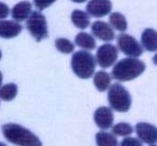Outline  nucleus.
I'll list each match as a JSON object with an SVG mask.
<instances>
[{
  "label": "nucleus",
  "mask_w": 157,
  "mask_h": 146,
  "mask_svg": "<svg viewBox=\"0 0 157 146\" xmlns=\"http://www.w3.org/2000/svg\"><path fill=\"white\" fill-rule=\"evenodd\" d=\"M146 70L144 61L136 58H127L121 60L113 65L112 77L120 82L131 81L139 77Z\"/></svg>",
  "instance_id": "f257e3e1"
},
{
  "label": "nucleus",
  "mask_w": 157,
  "mask_h": 146,
  "mask_svg": "<svg viewBox=\"0 0 157 146\" xmlns=\"http://www.w3.org/2000/svg\"><path fill=\"white\" fill-rule=\"evenodd\" d=\"M2 132L6 140L17 146H42L39 138L24 126L15 123L5 124Z\"/></svg>",
  "instance_id": "f03ea898"
},
{
  "label": "nucleus",
  "mask_w": 157,
  "mask_h": 146,
  "mask_svg": "<svg viewBox=\"0 0 157 146\" xmlns=\"http://www.w3.org/2000/svg\"><path fill=\"white\" fill-rule=\"evenodd\" d=\"M96 65V58L88 51L81 50L75 52L71 60L74 73L81 79H90L94 75Z\"/></svg>",
  "instance_id": "7ed1b4c3"
},
{
  "label": "nucleus",
  "mask_w": 157,
  "mask_h": 146,
  "mask_svg": "<svg viewBox=\"0 0 157 146\" xmlns=\"http://www.w3.org/2000/svg\"><path fill=\"white\" fill-rule=\"evenodd\" d=\"M107 99L110 108L118 113L128 112L132 105V98L130 93L119 83L110 86L107 93Z\"/></svg>",
  "instance_id": "20e7f679"
},
{
  "label": "nucleus",
  "mask_w": 157,
  "mask_h": 146,
  "mask_svg": "<svg viewBox=\"0 0 157 146\" xmlns=\"http://www.w3.org/2000/svg\"><path fill=\"white\" fill-rule=\"evenodd\" d=\"M26 28L36 41H42L48 36L45 16L39 12L34 11L26 21Z\"/></svg>",
  "instance_id": "39448f33"
},
{
  "label": "nucleus",
  "mask_w": 157,
  "mask_h": 146,
  "mask_svg": "<svg viewBox=\"0 0 157 146\" xmlns=\"http://www.w3.org/2000/svg\"><path fill=\"white\" fill-rule=\"evenodd\" d=\"M117 47L122 53L130 58H139L144 54V47L132 35L120 34L117 38Z\"/></svg>",
  "instance_id": "423d86ee"
},
{
  "label": "nucleus",
  "mask_w": 157,
  "mask_h": 146,
  "mask_svg": "<svg viewBox=\"0 0 157 146\" xmlns=\"http://www.w3.org/2000/svg\"><path fill=\"white\" fill-rule=\"evenodd\" d=\"M95 58L100 67L104 69L109 68L116 64L118 58V48L110 43L102 44L98 47Z\"/></svg>",
  "instance_id": "0eeeda50"
},
{
  "label": "nucleus",
  "mask_w": 157,
  "mask_h": 146,
  "mask_svg": "<svg viewBox=\"0 0 157 146\" xmlns=\"http://www.w3.org/2000/svg\"><path fill=\"white\" fill-rule=\"evenodd\" d=\"M136 136L142 142L153 145L157 142V128L148 122H139L135 127Z\"/></svg>",
  "instance_id": "6e6552de"
},
{
  "label": "nucleus",
  "mask_w": 157,
  "mask_h": 146,
  "mask_svg": "<svg viewBox=\"0 0 157 146\" xmlns=\"http://www.w3.org/2000/svg\"><path fill=\"white\" fill-rule=\"evenodd\" d=\"M87 12L94 18H102L109 15L112 10L110 0H90L86 6Z\"/></svg>",
  "instance_id": "1a4fd4ad"
},
{
  "label": "nucleus",
  "mask_w": 157,
  "mask_h": 146,
  "mask_svg": "<svg viewBox=\"0 0 157 146\" xmlns=\"http://www.w3.org/2000/svg\"><path fill=\"white\" fill-rule=\"evenodd\" d=\"M94 36L101 41L110 42L115 39V32L110 24L104 21H95L91 24Z\"/></svg>",
  "instance_id": "9d476101"
},
{
  "label": "nucleus",
  "mask_w": 157,
  "mask_h": 146,
  "mask_svg": "<svg viewBox=\"0 0 157 146\" xmlns=\"http://www.w3.org/2000/svg\"><path fill=\"white\" fill-rule=\"evenodd\" d=\"M95 124L102 130H107L113 126L114 117L111 108L101 107L96 110L94 114Z\"/></svg>",
  "instance_id": "9b49d317"
},
{
  "label": "nucleus",
  "mask_w": 157,
  "mask_h": 146,
  "mask_svg": "<svg viewBox=\"0 0 157 146\" xmlns=\"http://www.w3.org/2000/svg\"><path fill=\"white\" fill-rule=\"evenodd\" d=\"M22 31V25L12 20H0V38L11 39L18 36Z\"/></svg>",
  "instance_id": "f8f14e48"
},
{
  "label": "nucleus",
  "mask_w": 157,
  "mask_h": 146,
  "mask_svg": "<svg viewBox=\"0 0 157 146\" xmlns=\"http://www.w3.org/2000/svg\"><path fill=\"white\" fill-rule=\"evenodd\" d=\"M32 3L29 1H22L17 3L11 11L12 17L18 22L28 19L32 14Z\"/></svg>",
  "instance_id": "ddd939ff"
},
{
  "label": "nucleus",
  "mask_w": 157,
  "mask_h": 146,
  "mask_svg": "<svg viewBox=\"0 0 157 146\" xmlns=\"http://www.w3.org/2000/svg\"><path fill=\"white\" fill-rule=\"evenodd\" d=\"M141 44L149 52L157 51V32L153 28H147L141 35Z\"/></svg>",
  "instance_id": "4468645a"
},
{
  "label": "nucleus",
  "mask_w": 157,
  "mask_h": 146,
  "mask_svg": "<svg viewBox=\"0 0 157 146\" xmlns=\"http://www.w3.org/2000/svg\"><path fill=\"white\" fill-rule=\"evenodd\" d=\"M75 43L77 46L85 51H93L96 48L97 43L94 36L87 32H80L75 37Z\"/></svg>",
  "instance_id": "2eb2a0df"
},
{
  "label": "nucleus",
  "mask_w": 157,
  "mask_h": 146,
  "mask_svg": "<svg viewBox=\"0 0 157 146\" xmlns=\"http://www.w3.org/2000/svg\"><path fill=\"white\" fill-rule=\"evenodd\" d=\"M94 84L98 91H107L111 86V76L107 72L100 70L94 75Z\"/></svg>",
  "instance_id": "dca6fc26"
},
{
  "label": "nucleus",
  "mask_w": 157,
  "mask_h": 146,
  "mask_svg": "<svg viewBox=\"0 0 157 146\" xmlns=\"http://www.w3.org/2000/svg\"><path fill=\"white\" fill-rule=\"evenodd\" d=\"M71 18L74 25L81 30L88 28L90 24V15L87 12L79 9H75L72 12Z\"/></svg>",
  "instance_id": "f3484780"
},
{
  "label": "nucleus",
  "mask_w": 157,
  "mask_h": 146,
  "mask_svg": "<svg viewBox=\"0 0 157 146\" xmlns=\"http://www.w3.org/2000/svg\"><path fill=\"white\" fill-rule=\"evenodd\" d=\"M109 23L113 29L122 33L125 32L128 27L125 16L120 12H115L110 14L109 17Z\"/></svg>",
  "instance_id": "a211bd4d"
},
{
  "label": "nucleus",
  "mask_w": 157,
  "mask_h": 146,
  "mask_svg": "<svg viewBox=\"0 0 157 146\" xmlns=\"http://www.w3.org/2000/svg\"><path fill=\"white\" fill-rule=\"evenodd\" d=\"M18 94V86L14 83H9L0 87V99L6 102L12 101Z\"/></svg>",
  "instance_id": "6ab92c4d"
},
{
  "label": "nucleus",
  "mask_w": 157,
  "mask_h": 146,
  "mask_svg": "<svg viewBox=\"0 0 157 146\" xmlns=\"http://www.w3.org/2000/svg\"><path fill=\"white\" fill-rule=\"evenodd\" d=\"M98 146H118V141L116 136L110 133L101 131L95 136Z\"/></svg>",
  "instance_id": "aec40b11"
},
{
  "label": "nucleus",
  "mask_w": 157,
  "mask_h": 146,
  "mask_svg": "<svg viewBox=\"0 0 157 146\" xmlns=\"http://www.w3.org/2000/svg\"><path fill=\"white\" fill-rule=\"evenodd\" d=\"M133 133V126L127 122H120L112 126V133L116 136L128 137Z\"/></svg>",
  "instance_id": "412c9836"
},
{
  "label": "nucleus",
  "mask_w": 157,
  "mask_h": 146,
  "mask_svg": "<svg viewBox=\"0 0 157 146\" xmlns=\"http://www.w3.org/2000/svg\"><path fill=\"white\" fill-rule=\"evenodd\" d=\"M55 47L59 52L65 54H71L75 51V44L69 39L64 38H58L55 40Z\"/></svg>",
  "instance_id": "4be33fe9"
},
{
  "label": "nucleus",
  "mask_w": 157,
  "mask_h": 146,
  "mask_svg": "<svg viewBox=\"0 0 157 146\" xmlns=\"http://www.w3.org/2000/svg\"><path fill=\"white\" fill-rule=\"evenodd\" d=\"M120 146H144L139 139L134 137H125Z\"/></svg>",
  "instance_id": "5701e85b"
},
{
  "label": "nucleus",
  "mask_w": 157,
  "mask_h": 146,
  "mask_svg": "<svg viewBox=\"0 0 157 146\" xmlns=\"http://www.w3.org/2000/svg\"><path fill=\"white\" fill-rule=\"evenodd\" d=\"M56 0H34L35 7L39 11H42L52 6Z\"/></svg>",
  "instance_id": "b1692460"
},
{
  "label": "nucleus",
  "mask_w": 157,
  "mask_h": 146,
  "mask_svg": "<svg viewBox=\"0 0 157 146\" xmlns=\"http://www.w3.org/2000/svg\"><path fill=\"white\" fill-rule=\"evenodd\" d=\"M10 13L9 6L5 3L0 2V20H3L9 16Z\"/></svg>",
  "instance_id": "393cba45"
},
{
  "label": "nucleus",
  "mask_w": 157,
  "mask_h": 146,
  "mask_svg": "<svg viewBox=\"0 0 157 146\" xmlns=\"http://www.w3.org/2000/svg\"><path fill=\"white\" fill-rule=\"evenodd\" d=\"M153 63H154L155 65L157 66V53L154 55V57H153Z\"/></svg>",
  "instance_id": "a878e982"
},
{
  "label": "nucleus",
  "mask_w": 157,
  "mask_h": 146,
  "mask_svg": "<svg viewBox=\"0 0 157 146\" xmlns=\"http://www.w3.org/2000/svg\"><path fill=\"white\" fill-rule=\"evenodd\" d=\"M71 1L76 3H83L84 2L87 1V0H71Z\"/></svg>",
  "instance_id": "bb28decb"
},
{
  "label": "nucleus",
  "mask_w": 157,
  "mask_h": 146,
  "mask_svg": "<svg viewBox=\"0 0 157 146\" xmlns=\"http://www.w3.org/2000/svg\"><path fill=\"white\" fill-rule=\"evenodd\" d=\"M2 79H3L2 73V72L0 71V87H2Z\"/></svg>",
  "instance_id": "cd10ccee"
},
{
  "label": "nucleus",
  "mask_w": 157,
  "mask_h": 146,
  "mask_svg": "<svg viewBox=\"0 0 157 146\" xmlns=\"http://www.w3.org/2000/svg\"><path fill=\"white\" fill-rule=\"evenodd\" d=\"M0 146H7V145H6L5 143H3V142H0Z\"/></svg>",
  "instance_id": "c85d7f7f"
},
{
  "label": "nucleus",
  "mask_w": 157,
  "mask_h": 146,
  "mask_svg": "<svg viewBox=\"0 0 157 146\" xmlns=\"http://www.w3.org/2000/svg\"><path fill=\"white\" fill-rule=\"evenodd\" d=\"M1 58H2V51L1 50H0V60H1Z\"/></svg>",
  "instance_id": "c756f323"
},
{
  "label": "nucleus",
  "mask_w": 157,
  "mask_h": 146,
  "mask_svg": "<svg viewBox=\"0 0 157 146\" xmlns=\"http://www.w3.org/2000/svg\"><path fill=\"white\" fill-rule=\"evenodd\" d=\"M150 146H157L156 145H154V144H153V145H150Z\"/></svg>",
  "instance_id": "7c9ffc66"
}]
</instances>
